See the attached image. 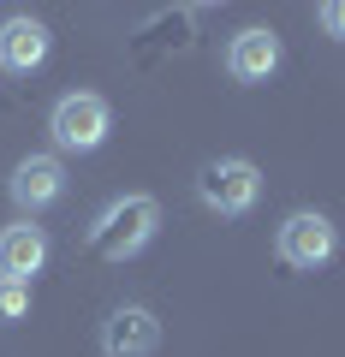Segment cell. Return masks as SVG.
Returning <instances> with one entry per match:
<instances>
[{
    "label": "cell",
    "instance_id": "11",
    "mask_svg": "<svg viewBox=\"0 0 345 357\" xmlns=\"http://www.w3.org/2000/svg\"><path fill=\"white\" fill-rule=\"evenodd\" d=\"M321 30L333 42H345V0H321Z\"/></svg>",
    "mask_w": 345,
    "mask_h": 357
},
{
    "label": "cell",
    "instance_id": "3",
    "mask_svg": "<svg viewBox=\"0 0 345 357\" xmlns=\"http://www.w3.org/2000/svg\"><path fill=\"white\" fill-rule=\"evenodd\" d=\"M197 197L215 215H250L256 197H262V173L250 161H238V155H220V161H208L197 173Z\"/></svg>",
    "mask_w": 345,
    "mask_h": 357
},
{
    "label": "cell",
    "instance_id": "5",
    "mask_svg": "<svg viewBox=\"0 0 345 357\" xmlns=\"http://www.w3.org/2000/svg\"><path fill=\"white\" fill-rule=\"evenodd\" d=\"M161 351V321L143 304H119L102 321V357H155Z\"/></svg>",
    "mask_w": 345,
    "mask_h": 357
},
{
    "label": "cell",
    "instance_id": "8",
    "mask_svg": "<svg viewBox=\"0 0 345 357\" xmlns=\"http://www.w3.org/2000/svg\"><path fill=\"white\" fill-rule=\"evenodd\" d=\"M286 48L274 30H238V36L227 42V72L238 77V84H268L274 72H280Z\"/></svg>",
    "mask_w": 345,
    "mask_h": 357
},
{
    "label": "cell",
    "instance_id": "6",
    "mask_svg": "<svg viewBox=\"0 0 345 357\" xmlns=\"http://www.w3.org/2000/svg\"><path fill=\"white\" fill-rule=\"evenodd\" d=\"M6 191H13V203L24 208V215L54 208V203L66 197V167H60V155H24V161L13 167V178H6Z\"/></svg>",
    "mask_w": 345,
    "mask_h": 357
},
{
    "label": "cell",
    "instance_id": "10",
    "mask_svg": "<svg viewBox=\"0 0 345 357\" xmlns=\"http://www.w3.org/2000/svg\"><path fill=\"white\" fill-rule=\"evenodd\" d=\"M30 316V280H0V321Z\"/></svg>",
    "mask_w": 345,
    "mask_h": 357
},
{
    "label": "cell",
    "instance_id": "7",
    "mask_svg": "<svg viewBox=\"0 0 345 357\" xmlns=\"http://www.w3.org/2000/svg\"><path fill=\"white\" fill-rule=\"evenodd\" d=\"M48 24L30 13H13V18H0V72H13V77H30L42 60H48Z\"/></svg>",
    "mask_w": 345,
    "mask_h": 357
},
{
    "label": "cell",
    "instance_id": "9",
    "mask_svg": "<svg viewBox=\"0 0 345 357\" xmlns=\"http://www.w3.org/2000/svg\"><path fill=\"white\" fill-rule=\"evenodd\" d=\"M42 262H48V227L18 220L0 232V280H36Z\"/></svg>",
    "mask_w": 345,
    "mask_h": 357
},
{
    "label": "cell",
    "instance_id": "12",
    "mask_svg": "<svg viewBox=\"0 0 345 357\" xmlns=\"http://www.w3.org/2000/svg\"><path fill=\"white\" fill-rule=\"evenodd\" d=\"M191 6H220V0H191Z\"/></svg>",
    "mask_w": 345,
    "mask_h": 357
},
{
    "label": "cell",
    "instance_id": "2",
    "mask_svg": "<svg viewBox=\"0 0 345 357\" xmlns=\"http://www.w3.org/2000/svg\"><path fill=\"white\" fill-rule=\"evenodd\" d=\"M107 131H114V107L95 96V89H72V96H60L48 114V137L60 155H95L107 143Z\"/></svg>",
    "mask_w": 345,
    "mask_h": 357
},
{
    "label": "cell",
    "instance_id": "1",
    "mask_svg": "<svg viewBox=\"0 0 345 357\" xmlns=\"http://www.w3.org/2000/svg\"><path fill=\"white\" fill-rule=\"evenodd\" d=\"M155 227H161V203H155V197H114V203L90 220V250L102 256V262H131V256L155 238Z\"/></svg>",
    "mask_w": 345,
    "mask_h": 357
},
{
    "label": "cell",
    "instance_id": "4",
    "mask_svg": "<svg viewBox=\"0 0 345 357\" xmlns=\"http://www.w3.org/2000/svg\"><path fill=\"white\" fill-rule=\"evenodd\" d=\"M274 250H280L286 268H321L339 250V227L328 215H316V208H298V215H286L274 227Z\"/></svg>",
    "mask_w": 345,
    "mask_h": 357
}]
</instances>
